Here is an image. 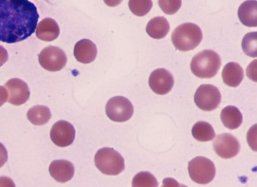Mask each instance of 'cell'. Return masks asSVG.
Returning a JSON list of instances; mask_svg holds the SVG:
<instances>
[{"instance_id": "cell-1", "label": "cell", "mask_w": 257, "mask_h": 187, "mask_svg": "<svg viewBox=\"0 0 257 187\" xmlns=\"http://www.w3.org/2000/svg\"><path fill=\"white\" fill-rule=\"evenodd\" d=\"M40 18L29 0H0V42L13 44L30 37Z\"/></svg>"}, {"instance_id": "cell-2", "label": "cell", "mask_w": 257, "mask_h": 187, "mask_svg": "<svg viewBox=\"0 0 257 187\" xmlns=\"http://www.w3.org/2000/svg\"><path fill=\"white\" fill-rule=\"evenodd\" d=\"M220 57L211 50H205L197 54L191 63L193 74L200 79H211L217 74L220 69Z\"/></svg>"}, {"instance_id": "cell-3", "label": "cell", "mask_w": 257, "mask_h": 187, "mask_svg": "<svg viewBox=\"0 0 257 187\" xmlns=\"http://www.w3.org/2000/svg\"><path fill=\"white\" fill-rule=\"evenodd\" d=\"M171 40L179 51H192L202 42V30L194 23H184L174 30Z\"/></svg>"}, {"instance_id": "cell-4", "label": "cell", "mask_w": 257, "mask_h": 187, "mask_svg": "<svg viewBox=\"0 0 257 187\" xmlns=\"http://www.w3.org/2000/svg\"><path fill=\"white\" fill-rule=\"evenodd\" d=\"M96 168L107 175H117L124 169V160L121 154L113 148L104 147L95 155Z\"/></svg>"}, {"instance_id": "cell-5", "label": "cell", "mask_w": 257, "mask_h": 187, "mask_svg": "<svg viewBox=\"0 0 257 187\" xmlns=\"http://www.w3.org/2000/svg\"><path fill=\"white\" fill-rule=\"evenodd\" d=\"M188 172L193 181L199 184H207L214 178L216 167L210 159L199 156L188 163Z\"/></svg>"}, {"instance_id": "cell-6", "label": "cell", "mask_w": 257, "mask_h": 187, "mask_svg": "<svg viewBox=\"0 0 257 187\" xmlns=\"http://www.w3.org/2000/svg\"><path fill=\"white\" fill-rule=\"evenodd\" d=\"M106 114L111 121L124 122L134 115V106L127 98L116 96L111 98L106 104Z\"/></svg>"}, {"instance_id": "cell-7", "label": "cell", "mask_w": 257, "mask_h": 187, "mask_svg": "<svg viewBox=\"0 0 257 187\" xmlns=\"http://www.w3.org/2000/svg\"><path fill=\"white\" fill-rule=\"evenodd\" d=\"M222 100L219 89L214 85H202L199 86L194 96V101L199 109L210 112L216 110Z\"/></svg>"}, {"instance_id": "cell-8", "label": "cell", "mask_w": 257, "mask_h": 187, "mask_svg": "<svg viewBox=\"0 0 257 187\" xmlns=\"http://www.w3.org/2000/svg\"><path fill=\"white\" fill-rule=\"evenodd\" d=\"M67 56L61 48L56 46L45 48L39 54V62L46 71L56 72L66 65Z\"/></svg>"}, {"instance_id": "cell-9", "label": "cell", "mask_w": 257, "mask_h": 187, "mask_svg": "<svg viewBox=\"0 0 257 187\" xmlns=\"http://www.w3.org/2000/svg\"><path fill=\"white\" fill-rule=\"evenodd\" d=\"M215 152L219 157L230 159L236 156L240 151V144L231 134H219L213 143Z\"/></svg>"}, {"instance_id": "cell-10", "label": "cell", "mask_w": 257, "mask_h": 187, "mask_svg": "<svg viewBox=\"0 0 257 187\" xmlns=\"http://www.w3.org/2000/svg\"><path fill=\"white\" fill-rule=\"evenodd\" d=\"M50 135L54 144L60 147H66L74 142L76 131L74 126L68 121H59L53 126Z\"/></svg>"}, {"instance_id": "cell-11", "label": "cell", "mask_w": 257, "mask_h": 187, "mask_svg": "<svg viewBox=\"0 0 257 187\" xmlns=\"http://www.w3.org/2000/svg\"><path fill=\"white\" fill-rule=\"evenodd\" d=\"M174 79L172 74L164 68L153 71L149 77V86L158 95H166L172 90Z\"/></svg>"}, {"instance_id": "cell-12", "label": "cell", "mask_w": 257, "mask_h": 187, "mask_svg": "<svg viewBox=\"0 0 257 187\" xmlns=\"http://www.w3.org/2000/svg\"><path fill=\"white\" fill-rule=\"evenodd\" d=\"M7 90H9L10 104L15 106L24 104L29 101L30 98V90L27 84L22 79H12L6 82L5 85Z\"/></svg>"}, {"instance_id": "cell-13", "label": "cell", "mask_w": 257, "mask_h": 187, "mask_svg": "<svg viewBox=\"0 0 257 187\" xmlns=\"http://www.w3.org/2000/svg\"><path fill=\"white\" fill-rule=\"evenodd\" d=\"M49 172L54 180L60 183H66L74 177V166L68 160H54L50 165Z\"/></svg>"}, {"instance_id": "cell-14", "label": "cell", "mask_w": 257, "mask_h": 187, "mask_svg": "<svg viewBox=\"0 0 257 187\" xmlns=\"http://www.w3.org/2000/svg\"><path fill=\"white\" fill-rule=\"evenodd\" d=\"M74 54L78 62L83 64L91 63L97 56V48L91 40L84 39L76 44Z\"/></svg>"}, {"instance_id": "cell-15", "label": "cell", "mask_w": 257, "mask_h": 187, "mask_svg": "<svg viewBox=\"0 0 257 187\" xmlns=\"http://www.w3.org/2000/svg\"><path fill=\"white\" fill-rule=\"evenodd\" d=\"M60 34V30L58 24L55 20L51 18L42 20L36 29L37 37L43 41H54L58 38Z\"/></svg>"}, {"instance_id": "cell-16", "label": "cell", "mask_w": 257, "mask_h": 187, "mask_svg": "<svg viewBox=\"0 0 257 187\" xmlns=\"http://www.w3.org/2000/svg\"><path fill=\"white\" fill-rule=\"evenodd\" d=\"M256 0H247L239 6L238 17L244 26L247 27H256Z\"/></svg>"}, {"instance_id": "cell-17", "label": "cell", "mask_w": 257, "mask_h": 187, "mask_svg": "<svg viewBox=\"0 0 257 187\" xmlns=\"http://www.w3.org/2000/svg\"><path fill=\"white\" fill-rule=\"evenodd\" d=\"M244 78V71L236 62H229L222 71V79L227 86L236 87L240 85Z\"/></svg>"}, {"instance_id": "cell-18", "label": "cell", "mask_w": 257, "mask_h": 187, "mask_svg": "<svg viewBox=\"0 0 257 187\" xmlns=\"http://www.w3.org/2000/svg\"><path fill=\"white\" fill-rule=\"evenodd\" d=\"M170 25L168 20L163 17L153 18L148 23L146 32L152 38L161 40L165 38L169 33Z\"/></svg>"}, {"instance_id": "cell-19", "label": "cell", "mask_w": 257, "mask_h": 187, "mask_svg": "<svg viewBox=\"0 0 257 187\" xmlns=\"http://www.w3.org/2000/svg\"><path fill=\"white\" fill-rule=\"evenodd\" d=\"M221 120L225 127L236 130L242 124L243 118L240 110L234 106H227L221 112Z\"/></svg>"}, {"instance_id": "cell-20", "label": "cell", "mask_w": 257, "mask_h": 187, "mask_svg": "<svg viewBox=\"0 0 257 187\" xmlns=\"http://www.w3.org/2000/svg\"><path fill=\"white\" fill-rule=\"evenodd\" d=\"M27 117L34 125H44L51 118V110L46 106H34L28 111Z\"/></svg>"}, {"instance_id": "cell-21", "label": "cell", "mask_w": 257, "mask_h": 187, "mask_svg": "<svg viewBox=\"0 0 257 187\" xmlns=\"http://www.w3.org/2000/svg\"><path fill=\"white\" fill-rule=\"evenodd\" d=\"M194 138L201 142L212 141L216 136L213 127L206 121H198L192 128Z\"/></svg>"}, {"instance_id": "cell-22", "label": "cell", "mask_w": 257, "mask_h": 187, "mask_svg": "<svg viewBox=\"0 0 257 187\" xmlns=\"http://www.w3.org/2000/svg\"><path fill=\"white\" fill-rule=\"evenodd\" d=\"M129 9L137 17H144L151 12L153 7L152 0H129Z\"/></svg>"}, {"instance_id": "cell-23", "label": "cell", "mask_w": 257, "mask_h": 187, "mask_svg": "<svg viewBox=\"0 0 257 187\" xmlns=\"http://www.w3.org/2000/svg\"><path fill=\"white\" fill-rule=\"evenodd\" d=\"M134 187H157L159 183L157 178L152 173L149 172H141L138 173L134 177L132 181Z\"/></svg>"}, {"instance_id": "cell-24", "label": "cell", "mask_w": 257, "mask_h": 187, "mask_svg": "<svg viewBox=\"0 0 257 187\" xmlns=\"http://www.w3.org/2000/svg\"><path fill=\"white\" fill-rule=\"evenodd\" d=\"M256 40V32L248 33L243 38L242 50L244 54L248 57H257Z\"/></svg>"}, {"instance_id": "cell-25", "label": "cell", "mask_w": 257, "mask_h": 187, "mask_svg": "<svg viewBox=\"0 0 257 187\" xmlns=\"http://www.w3.org/2000/svg\"><path fill=\"white\" fill-rule=\"evenodd\" d=\"M159 6L167 15L177 13L182 6V0H158Z\"/></svg>"}, {"instance_id": "cell-26", "label": "cell", "mask_w": 257, "mask_h": 187, "mask_svg": "<svg viewBox=\"0 0 257 187\" xmlns=\"http://www.w3.org/2000/svg\"><path fill=\"white\" fill-rule=\"evenodd\" d=\"M8 160V152L6 146L0 143V168L6 164Z\"/></svg>"}, {"instance_id": "cell-27", "label": "cell", "mask_w": 257, "mask_h": 187, "mask_svg": "<svg viewBox=\"0 0 257 187\" xmlns=\"http://www.w3.org/2000/svg\"><path fill=\"white\" fill-rule=\"evenodd\" d=\"M8 96L9 93H8L7 89L5 87L0 86V107L8 101Z\"/></svg>"}, {"instance_id": "cell-28", "label": "cell", "mask_w": 257, "mask_h": 187, "mask_svg": "<svg viewBox=\"0 0 257 187\" xmlns=\"http://www.w3.org/2000/svg\"><path fill=\"white\" fill-rule=\"evenodd\" d=\"M9 59V54L8 51L0 45V67L3 66Z\"/></svg>"}, {"instance_id": "cell-29", "label": "cell", "mask_w": 257, "mask_h": 187, "mask_svg": "<svg viewBox=\"0 0 257 187\" xmlns=\"http://www.w3.org/2000/svg\"><path fill=\"white\" fill-rule=\"evenodd\" d=\"M106 5L110 7H115L121 4L122 0H104Z\"/></svg>"}]
</instances>
